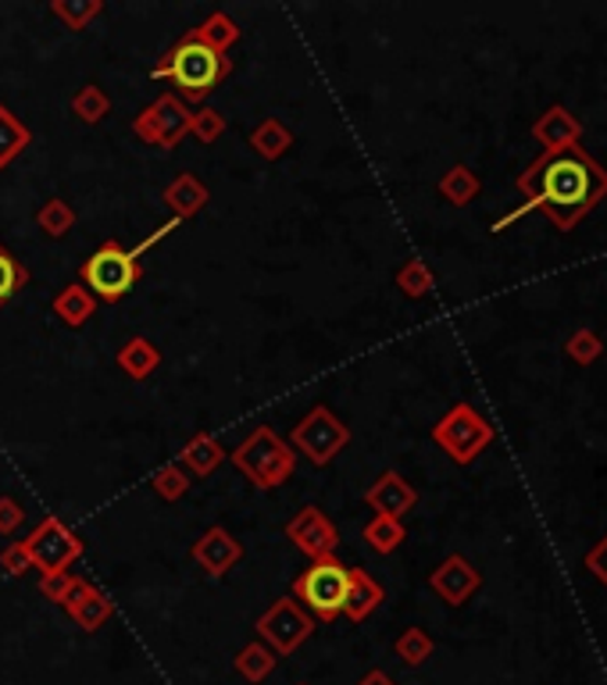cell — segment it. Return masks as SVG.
<instances>
[{
    "label": "cell",
    "instance_id": "6da1fadb",
    "mask_svg": "<svg viewBox=\"0 0 607 685\" xmlns=\"http://www.w3.org/2000/svg\"><path fill=\"white\" fill-rule=\"evenodd\" d=\"M514 186L529 208L547 211L550 222L568 232L607 197V168L583 147H568L533 161Z\"/></svg>",
    "mask_w": 607,
    "mask_h": 685
},
{
    "label": "cell",
    "instance_id": "7a4b0ae2",
    "mask_svg": "<svg viewBox=\"0 0 607 685\" xmlns=\"http://www.w3.org/2000/svg\"><path fill=\"white\" fill-rule=\"evenodd\" d=\"M154 79H168L175 86V97L183 105H204L218 86H222L232 75V58L229 54H215V50L193 44V40H179L168 54L150 69Z\"/></svg>",
    "mask_w": 607,
    "mask_h": 685
},
{
    "label": "cell",
    "instance_id": "3957f363",
    "mask_svg": "<svg viewBox=\"0 0 607 685\" xmlns=\"http://www.w3.org/2000/svg\"><path fill=\"white\" fill-rule=\"evenodd\" d=\"M229 461L236 464L243 472V478L262 489V493H276L293 478L296 472V454L293 447L282 439L272 425H257L247 436H243V443L232 450Z\"/></svg>",
    "mask_w": 607,
    "mask_h": 685
},
{
    "label": "cell",
    "instance_id": "277c9868",
    "mask_svg": "<svg viewBox=\"0 0 607 685\" xmlns=\"http://www.w3.org/2000/svg\"><path fill=\"white\" fill-rule=\"evenodd\" d=\"M139 279H144V261L114 240L100 243V247L80 265V282L105 304L125 301Z\"/></svg>",
    "mask_w": 607,
    "mask_h": 685
},
{
    "label": "cell",
    "instance_id": "5b68a950",
    "mask_svg": "<svg viewBox=\"0 0 607 685\" xmlns=\"http://www.w3.org/2000/svg\"><path fill=\"white\" fill-rule=\"evenodd\" d=\"M290 447L293 454L307 457L312 468H329V464L351 447V429H347V421L336 415L329 404H315L293 425Z\"/></svg>",
    "mask_w": 607,
    "mask_h": 685
},
{
    "label": "cell",
    "instance_id": "8992f818",
    "mask_svg": "<svg viewBox=\"0 0 607 685\" xmlns=\"http://www.w3.org/2000/svg\"><path fill=\"white\" fill-rule=\"evenodd\" d=\"M290 597L301 603L315 622H326V625L336 622V617L343 614V600H347V567L336 558L315 561L307 572L293 578Z\"/></svg>",
    "mask_w": 607,
    "mask_h": 685
},
{
    "label": "cell",
    "instance_id": "52a82bcc",
    "mask_svg": "<svg viewBox=\"0 0 607 685\" xmlns=\"http://www.w3.org/2000/svg\"><path fill=\"white\" fill-rule=\"evenodd\" d=\"M494 436H497L494 425H489L472 404H464V400L433 425V443L440 447L454 464H461V468L479 457L483 450L494 443Z\"/></svg>",
    "mask_w": 607,
    "mask_h": 685
},
{
    "label": "cell",
    "instance_id": "ba28073f",
    "mask_svg": "<svg viewBox=\"0 0 607 685\" xmlns=\"http://www.w3.org/2000/svg\"><path fill=\"white\" fill-rule=\"evenodd\" d=\"M22 542H25L29 561H33V572H40V575L72 572V564L86 553L83 536L75 533L69 522H61L58 514H47V518L36 525Z\"/></svg>",
    "mask_w": 607,
    "mask_h": 685
},
{
    "label": "cell",
    "instance_id": "9c48e42d",
    "mask_svg": "<svg viewBox=\"0 0 607 685\" xmlns=\"http://www.w3.org/2000/svg\"><path fill=\"white\" fill-rule=\"evenodd\" d=\"M193 111L175 94H158L133 119V136L154 150H175L190 136Z\"/></svg>",
    "mask_w": 607,
    "mask_h": 685
},
{
    "label": "cell",
    "instance_id": "30bf717a",
    "mask_svg": "<svg viewBox=\"0 0 607 685\" xmlns=\"http://www.w3.org/2000/svg\"><path fill=\"white\" fill-rule=\"evenodd\" d=\"M254 628L276 657H290V653L301 650L307 639H312L315 617L307 614L293 597H279L262 617H257Z\"/></svg>",
    "mask_w": 607,
    "mask_h": 685
},
{
    "label": "cell",
    "instance_id": "8fae6325",
    "mask_svg": "<svg viewBox=\"0 0 607 685\" xmlns=\"http://www.w3.org/2000/svg\"><path fill=\"white\" fill-rule=\"evenodd\" d=\"M282 536H287L312 564L336 558V547H340V528H336V522L321 507H315V503H304L287 522Z\"/></svg>",
    "mask_w": 607,
    "mask_h": 685
},
{
    "label": "cell",
    "instance_id": "7c38bea8",
    "mask_svg": "<svg viewBox=\"0 0 607 685\" xmlns=\"http://www.w3.org/2000/svg\"><path fill=\"white\" fill-rule=\"evenodd\" d=\"M243 542L222 525H211L208 533L197 536V542L190 547V561L201 567L208 578H226L232 567L243 561Z\"/></svg>",
    "mask_w": 607,
    "mask_h": 685
},
{
    "label": "cell",
    "instance_id": "4fadbf2b",
    "mask_svg": "<svg viewBox=\"0 0 607 685\" xmlns=\"http://www.w3.org/2000/svg\"><path fill=\"white\" fill-rule=\"evenodd\" d=\"M61 607L83 632H100L114 614V603H111L108 592L100 586H94V582L83 578V575L72 578V586H69V592H64Z\"/></svg>",
    "mask_w": 607,
    "mask_h": 685
},
{
    "label": "cell",
    "instance_id": "5bb4252c",
    "mask_svg": "<svg viewBox=\"0 0 607 685\" xmlns=\"http://www.w3.org/2000/svg\"><path fill=\"white\" fill-rule=\"evenodd\" d=\"M483 586V575L475 572V564L461 553H450L444 564H436L429 572V589L440 597L447 607H464Z\"/></svg>",
    "mask_w": 607,
    "mask_h": 685
},
{
    "label": "cell",
    "instance_id": "9a60e30c",
    "mask_svg": "<svg viewBox=\"0 0 607 685\" xmlns=\"http://www.w3.org/2000/svg\"><path fill=\"white\" fill-rule=\"evenodd\" d=\"M365 507H372L383 518H397L404 522V514L418 503V489L408 482L400 472H383L376 482L365 489Z\"/></svg>",
    "mask_w": 607,
    "mask_h": 685
},
{
    "label": "cell",
    "instance_id": "2e32d148",
    "mask_svg": "<svg viewBox=\"0 0 607 685\" xmlns=\"http://www.w3.org/2000/svg\"><path fill=\"white\" fill-rule=\"evenodd\" d=\"M386 600V589L372 578L365 567H347V600H343V614L347 622H368L372 614L379 611Z\"/></svg>",
    "mask_w": 607,
    "mask_h": 685
},
{
    "label": "cell",
    "instance_id": "e0dca14e",
    "mask_svg": "<svg viewBox=\"0 0 607 685\" xmlns=\"http://www.w3.org/2000/svg\"><path fill=\"white\" fill-rule=\"evenodd\" d=\"M533 136L547 147V154H554V150H568V147H579V139H583V122H579L568 108L554 105V108H547V111L536 119Z\"/></svg>",
    "mask_w": 607,
    "mask_h": 685
},
{
    "label": "cell",
    "instance_id": "ac0fdd59",
    "mask_svg": "<svg viewBox=\"0 0 607 685\" xmlns=\"http://www.w3.org/2000/svg\"><path fill=\"white\" fill-rule=\"evenodd\" d=\"M161 200H165V208L172 211L175 222H190L193 215H201L204 208H208L211 189L204 186L193 172H183L161 189Z\"/></svg>",
    "mask_w": 607,
    "mask_h": 685
},
{
    "label": "cell",
    "instance_id": "d6986e66",
    "mask_svg": "<svg viewBox=\"0 0 607 685\" xmlns=\"http://www.w3.org/2000/svg\"><path fill=\"white\" fill-rule=\"evenodd\" d=\"M226 461H229V450L218 443V436L211 432H193L183 443V450H179V464L190 472V478H208L222 468Z\"/></svg>",
    "mask_w": 607,
    "mask_h": 685
},
{
    "label": "cell",
    "instance_id": "ffe728a7",
    "mask_svg": "<svg viewBox=\"0 0 607 685\" xmlns=\"http://www.w3.org/2000/svg\"><path fill=\"white\" fill-rule=\"evenodd\" d=\"M161 351L158 343H150L147 335H129V340L119 346V354H114V365L119 371H125V379L133 382H147L154 371L161 368Z\"/></svg>",
    "mask_w": 607,
    "mask_h": 685
},
{
    "label": "cell",
    "instance_id": "44dd1931",
    "mask_svg": "<svg viewBox=\"0 0 607 685\" xmlns=\"http://www.w3.org/2000/svg\"><path fill=\"white\" fill-rule=\"evenodd\" d=\"M97 296L89 293L80 279L75 282H69V286H61L58 293H54V301H50V311L58 315V321L61 326H69V329H83L89 318L97 315Z\"/></svg>",
    "mask_w": 607,
    "mask_h": 685
},
{
    "label": "cell",
    "instance_id": "7402d4cb",
    "mask_svg": "<svg viewBox=\"0 0 607 685\" xmlns=\"http://www.w3.org/2000/svg\"><path fill=\"white\" fill-rule=\"evenodd\" d=\"M240 36H243L240 22L232 19L229 11H211V15L204 19L197 29L186 33V40L208 47V50H215V54H229V50L240 44Z\"/></svg>",
    "mask_w": 607,
    "mask_h": 685
},
{
    "label": "cell",
    "instance_id": "603a6c76",
    "mask_svg": "<svg viewBox=\"0 0 607 685\" xmlns=\"http://www.w3.org/2000/svg\"><path fill=\"white\" fill-rule=\"evenodd\" d=\"M247 144H251V150L257 154V158L272 164V161H282L293 150V129L282 119H265L262 125L251 129Z\"/></svg>",
    "mask_w": 607,
    "mask_h": 685
},
{
    "label": "cell",
    "instance_id": "cb8c5ba5",
    "mask_svg": "<svg viewBox=\"0 0 607 685\" xmlns=\"http://www.w3.org/2000/svg\"><path fill=\"white\" fill-rule=\"evenodd\" d=\"M33 144V129L25 125L8 105H0V172L11 168Z\"/></svg>",
    "mask_w": 607,
    "mask_h": 685
},
{
    "label": "cell",
    "instance_id": "d4e9b609",
    "mask_svg": "<svg viewBox=\"0 0 607 685\" xmlns=\"http://www.w3.org/2000/svg\"><path fill=\"white\" fill-rule=\"evenodd\" d=\"M279 664V657L268 650V646L262 639H254L247 643L243 650L236 653V661H232V668H236V675L243 682H251V685H262L265 678H272V671Z\"/></svg>",
    "mask_w": 607,
    "mask_h": 685
},
{
    "label": "cell",
    "instance_id": "484cf974",
    "mask_svg": "<svg viewBox=\"0 0 607 685\" xmlns=\"http://www.w3.org/2000/svg\"><path fill=\"white\" fill-rule=\"evenodd\" d=\"M436 189H440V197L447 204H454V208H469V204L479 197L483 183H479V175H475L469 164H454V168H447V172H444V179L436 183Z\"/></svg>",
    "mask_w": 607,
    "mask_h": 685
},
{
    "label": "cell",
    "instance_id": "4316f807",
    "mask_svg": "<svg viewBox=\"0 0 607 685\" xmlns=\"http://www.w3.org/2000/svg\"><path fill=\"white\" fill-rule=\"evenodd\" d=\"M361 539L368 542L372 553H379V558H390V553H397L400 547H404L408 528H404V522L383 518V514H376V518H372L365 528H361Z\"/></svg>",
    "mask_w": 607,
    "mask_h": 685
},
{
    "label": "cell",
    "instance_id": "83f0119b",
    "mask_svg": "<svg viewBox=\"0 0 607 685\" xmlns=\"http://www.w3.org/2000/svg\"><path fill=\"white\" fill-rule=\"evenodd\" d=\"M50 15L69 33H86L89 25L105 15V0H50Z\"/></svg>",
    "mask_w": 607,
    "mask_h": 685
},
{
    "label": "cell",
    "instance_id": "f1b7e54d",
    "mask_svg": "<svg viewBox=\"0 0 607 685\" xmlns=\"http://www.w3.org/2000/svg\"><path fill=\"white\" fill-rule=\"evenodd\" d=\"M69 108H72V114L83 125H100L111 114V97H108V89L100 83H86V86H80L72 94Z\"/></svg>",
    "mask_w": 607,
    "mask_h": 685
},
{
    "label": "cell",
    "instance_id": "f546056e",
    "mask_svg": "<svg viewBox=\"0 0 607 685\" xmlns=\"http://www.w3.org/2000/svg\"><path fill=\"white\" fill-rule=\"evenodd\" d=\"M36 229H40L47 240L69 236V232L75 229V208L61 197H47L40 208H36Z\"/></svg>",
    "mask_w": 607,
    "mask_h": 685
},
{
    "label": "cell",
    "instance_id": "4dcf8cb0",
    "mask_svg": "<svg viewBox=\"0 0 607 685\" xmlns=\"http://www.w3.org/2000/svg\"><path fill=\"white\" fill-rule=\"evenodd\" d=\"M29 279H33L29 265L19 261V257L0 243V311H4V307L15 301L25 286H29Z\"/></svg>",
    "mask_w": 607,
    "mask_h": 685
},
{
    "label": "cell",
    "instance_id": "1f68e13d",
    "mask_svg": "<svg viewBox=\"0 0 607 685\" xmlns=\"http://www.w3.org/2000/svg\"><path fill=\"white\" fill-rule=\"evenodd\" d=\"M397 290L408 296V301H422V296H429L436 290V276H433V268L422 261V257H411V261H404L397 268Z\"/></svg>",
    "mask_w": 607,
    "mask_h": 685
},
{
    "label": "cell",
    "instance_id": "d6a6232c",
    "mask_svg": "<svg viewBox=\"0 0 607 685\" xmlns=\"http://www.w3.org/2000/svg\"><path fill=\"white\" fill-rule=\"evenodd\" d=\"M150 489L165 503H175V500H183L193 489V478H190V472L179 461H168V464H161V468L150 475Z\"/></svg>",
    "mask_w": 607,
    "mask_h": 685
},
{
    "label": "cell",
    "instance_id": "836d02e7",
    "mask_svg": "<svg viewBox=\"0 0 607 685\" xmlns=\"http://www.w3.org/2000/svg\"><path fill=\"white\" fill-rule=\"evenodd\" d=\"M433 650H436L433 636H429L425 628H418V625L404 628V632L397 636V643H393V653H397L408 668H422V664L433 657Z\"/></svg>",
    "mask_w": 607,
    "mask_h": 685
},
{
    "label": "cell",
    "instance_id": "e575fe53",
    "mask_svg": "<svg viewBox=\"0 0 607 685\" xmlns=\"http://www.w3.org/2000/svg\"><path fill=\"white\" fill-rule=\"evenodd\" d=\"M190 136L197 139L201 147H211L218 144V139L226 136V114L222 111H215L204 105L201 111H193V119H190Z\"/></svg>",
    "mask_w": 607,
    "mask_h": 685
},
{
    "label": "cell",
    "instance_id": "d590c367",
    "mask_svg": "<svg viewBox=\"0 0 607 685\" xmlns=\"http://www.w3.org/2000/svg\"><path fill=\"white\" fill-rule=\"evenodd\" d=\"M564 351H568V357L575 360V365L586 368V365H593V360H600L604 343H600V335L593 332V329H575L572 335H568Z\"/></svg>",
    "mask_w": 607,
    "mask_h": 685
},
{
    "label": "cell",
    "instance_id": "8d00e7d4",
    "mask_svg": "<svg viewBox=\"0 0 607 685\" xmlns=\"http://www.w3.org/2000/svg\"><path fill=\"white\" fill-rule=\"evenodd\" d=\"M0 567L11 575V578H22V575H29L33 572V561H29V553H25V542H8L4 550H0Z\"/></svg>",
    "mask_w": 607,
    "mask_h": 685
},
{
    "label": "cell",
    "instance_id": "74e56055",
    "mask_svg": "<svg viewBox=\"0 0 607 685\" xmlns=\"http://www.w3.org/2000/svg\"><path fill=\"white\" fill-rule=\"evenodd\" d=\"M25 525V507L15 497H0V536L11 539Z\"/></svg>",
    "mask_w": 607,
    "mask_h": 685
},
{
    "label": "cell",
    "instance_id": "f35d334b",
    "mask_svg": "<svg viewBox=\"0 0 607 685\" xmlns=\"http://www.w3.org/2000/svg\"><path fill=\"white\" fill-rule=\"evenodd\" d=\"M72 578H75V572H61V575H40V597H44L47 603H58V607H61L64 592H69V586H72Z\"/></svg>",
    "mask_w": 607,
    "mask_h": 685
},
{
    "label": "cell",
    "instance_id": "ab89813d",
    "mask_svg": "<svg viewBox=\"0 0 607 685\" xmlns=\"http://www.w3.org/2000/svg\"><path fill=\"white\" fill-rule=\"evenodd\" d=\"M175 229H183V222H175V218H168V222H161L158 229L150 232L147 240H139V243H136V247H133V254H136V257H144L147 250H154V247H158V243H161L165 236H172Z\"/></svg>",
    "mask_w": 607,
    "mask_h": 685
},
{
    "label": "cell",
    "instance_id": "60d3db41",
    "mask_svg": "<svg viewBox=\"0 0 607 685\" xmlns=\"http://www.w3.org/2000/svg\"><path fill=\"white\" fill-rule=\"evenodd\" d=\"M586 567H590V575H597L604 586H607V536L586 553Z\"/></svg>",
    "mask_w": 607,
    "mask_h": 685
},
{
    "label": "cell",
    "instance_id": "b9f144b4",
    "mask_svg": "<svg viewBox=\"0 0 607 685\" xmlns=\"http://www.w3.org/2000/svg\"><path fill=\"white\" fill-rule=\"evenodd\" d=\"M357 685H397V682H393L390 675H386V671H383V668H372V671H368V675H365V678H361Z\"/></svg>",
    "mask_w": 607,
    "mask_h": 685
}]
</instances>
